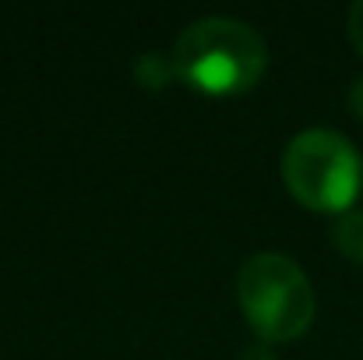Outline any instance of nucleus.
I'll list each match as a JSON object with an SVG mask.
<instances>
[{
	"instance_id": "nucleus-1",
	"label": "nucleus",
	"mask_w": 363,
	"mask_h": 360,
	"mask_svg": "<svg viewBox=\"0 0 363 360\" xmlns=\"http://www.w3.org/2000/svg\"><path fill=\"white\" fill-rule=\"evenodd\" d=\"M264 39L237 18H201L173 43V71L198 92L237 96L264 75Z\"/></svg>"
},
{
	"instance_id": "nucleus-3",
	"label": "nucleus",
	"mask_w": 363,
	"mask_h": 360,
	"mask_svg": "<svg viewBox=\"0 0 363 360\" xmlns=\"http://www.w3.org/2000/svg\"><path fill=\"white\" fill-rule=\"evenodd\" d=\"M282 180L300 205L314 212H346L363 187V159L346 134L311 127L286 145Z\"/></svg>"
},
{
	"instance_id": "nucleus-5",
	"label": "nucleus",
	"mask_w": 363,
	"mask_h": 360,
	"mask_svg": "<svg viewBox=\"0 0 363 360\" xmlns=\"http://www.w3.org/2000/svg\"><path fill=\"white\" fill-rule=\"evenodd\" d=\"M350 39H353L357 53L363 57V0L350 7Z\"/></svg>"
},
{
	"instance_id": "nucleus-6",
	"label": "nucleus",
	"mask_w": 363,
	"mask_h": 360,
	"mask_svg": "<svg viewBox=\"0 0 363 360\" xmlns=\"http://www.w3.org/2000/svg\"><path fill=\"white\" fill-rule=\"evenodd\" d=\"M350 107H353V114L363 120V78L353 85V92H350Z\"/></svg>"
},
{
	"instance_id": "nucleus-2",
	"label": "nucleus",
	"mask_w": 363,
	"mask_h": 360,
	"mask_svg": "<svg viewBox=\"0 0 363 360\" xmlns=\"http://www.w3.org/2000/svg\"><path fill=\"white\" fill-rule=\"evenodd\" d=\"M240 307L264 343L300 339L314 322V290L303 268L275 251L250 254L237 276Z\"/></svg>"
},
{
	"instance_id": "nucleus-4",
	"label": "nucleus",
	"mask_w": 363,
	"mask_h": 360,
	"mask_svg": "<svg viewBox=\"0 0 363 360\" xmlns=\"http://www.w3.org/2000/svg\"><path fill=\"white\" fill-rule=\"evenodd\" d=\"M332 240H335V247H339L346 258L363 261V212H346V216L335 223Z\"/></svg>"
}]
</instances>
